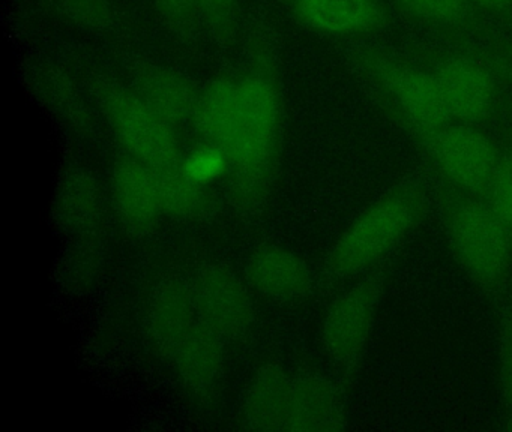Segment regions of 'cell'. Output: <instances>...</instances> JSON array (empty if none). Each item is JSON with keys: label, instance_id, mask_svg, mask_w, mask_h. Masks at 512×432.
<instances>
[{"label": "cell", "instance_id": "obj_2", "mask_svg": "<svg viewBox=\"0 0 512 432\" xmlns=\"http://www.w3.org/2000/svg\"><path fill=\"white\" fill-rule=\"evenodd\" d=\"M427 204V191L418 183L380 197L341 234L328 257L329 272L349 278L379 263L424 218Z\"/></svg>", "mask_w": 512, "mask_h": 432}, {"label": "cell", "instance_id": "obj_28", "mask_svg": "<svg viewBox=\"0 0 512 432\" xmlns=\"http://www.w3.org/2000/svg\"><path fill=\"white\" fill-rule=\"evenodd\" d=\"M502 381L505 398L512 408V306L505 321L502 342Z\"/></svg>", "mask_w": 512, "mask_h": 432}, {"label": "cell", "instance_id": "obj_10", "mask_svg": "<svg viewBox=\"0 0 512 432\" xmlns=\"http://www.w3.org/2000/svg\"><path fill=\"white\" fill-rule=\"evenodd\" d=\"M112 198L119 221L134 236L151 233L164 213L154 168L128 153L113 165Z\"/></svg>", "mask_w": 512, "mask_h": 432}, {"label": "cell", "instance_id": "obj_26", "mask_svg": "<svg viewBox=\"0 0 512 432\" xmlns=\"http://www.w3.org/2000/svg\"><path fill=\"white\" fill-rule=\"evenodd\" d=\"M416 17L436 24L461 23L466 18L470 3L467 0H397Z\"/></svg>", "mask_w": 512, "mask_h": 432}, {"label": "cell", "instance_id": "obj_29", "mask_svg": "<svg viewBox=\"0 0 512 432\" xmlns=\"http://www.w3.org/2000/svg\"><path fill=\"white\" fill-rule=\"evenodd\" d=\"M467 2L491 9H505L512 6V0H467Z\"/></svg>", "mask_w": 512, "mask_h": 432}, {"label": "cell", "instance_id": "obj_23", "mask_svg": "<svg viewBox=\"0 0 512 432\" xmlns=\"http://www.w3.org/2000/svg\"><path fill=\"white\" fill-rule=\"evenodd\" d=\"M163 26L178 41L194 42L202 33L200 0H154Z\"/></svg>", "mask_w": 512, "mask_h": 432}, {"label": "cell", "instance_id": "obj_13", "mask_svg": "<svg viewBox=\"0 0 512 432\" xmlns=\"http://www.w3.org/2000/svg\"><path fill=\"white\" fill-rule=\"evenodd\" d=\"M247 278L251 287L275 300H293L311 287L308 264L283 246L265 245L248 258Z\"/></svg>", "mask_w": 512, "mask_h": 432}, {"label": "cell", "instance_id": "obj_17", "mask_svg": "<svg viewBox=\"0 0 512 432\" xmlns=\"http://www.w3.org/2000/svg\"><path fill=\"white\" fill-rule=\"evenodd\" d=\"M340 393L319 375L292 378L289 431H329L340 428Z\"/></svg>", "mask_w": 512, "mask_h": 432}, {"label": "cell", "instance_id": "obj_20", "mask_svg": "<svg viewBox=\"0 0 512 432\" xmlns=\"http://www.w3.org/2000/svg\"><path fill=\"white\" fill-rule=\"evenodd\" d=\"M37 87L47 104L52 105L65 122L82 131L91 128V114L86 110L73 81L64 71L55 66L38 69Z\"/></svg>", "mask_w": 512, "mask_h": 432}, {"label": "cell", "instance_id": "obj_27", "mask_svg": "<svg viewBox=\"0 0 512 432\" xmlns=\"http://www.w3.org/2000/svg\"><path fill=\"white\" fill-rule=\"evenodd\" d=\"M182 167L191 179L196 180L200 185H208L230 167V162L223 150L212 144H206L182 159Z\"/></svg>", "mask_w": 512, "mask_h": 432}, {"label": "cell", "instance_id": "obj_24", "mask_svg": "<svg viewBox=\"0 0 512 432\" xmlns=\"http://www.w3.org/2000/svg\"><path fill=\"white\" fill-rule=\"evenodd\" d=\"M241 0H200L203 30L215 41H230L238 26Z\"/></svg>", "mask_w": 512, "mask_h": 432}, {"label": "cell", "instance_id": "obj_25", "mask_svg": "<svg viewBox=\"0 0 512 432\" xmlns=\"http://www.w3.org/2000/svg\"><path fill=\"white\" fill-rule=\"evenodd\" d=\"M487 204L512 236V150L500 156L493 180L485 192Z\"/></svg>", "mask_w": 512, "mask_h": 432}, {"label": "cell", "instance_id": "obj_3", "mask_svg": "<svg viewBox=\"0 0 512 432\" xmlns=\"http://www.w3.org/2000/svg\"><path fill=\"white\" fill-rule=\"evenodd\" d=\"M89 90L125 153L152 168L181 161L172 125L158 116L131 86L107 75H95L89 81Z\"/></svg>", "mask_w": 512, "mask_h": 432}, {"label": "cell", "instance_id": "obj_18", "mask_svg": "<svg viewBox=\"0 0 512 432\" xmlns=\"http://www.w3.org/2000/svg\"><path fill=\"white\" fill-rule=\"evenodd\" d=\"M197 320L190 284L167 279L155 288L149 305V330L166 356Z\"/></svg>", "mask_w": 512, "mask_h": 432}, {"label": "cell", "instance_id": "obj_4", "mask_svg": "<svg viewBox=\"0 0 512 432\" xmlns=\"http://www.w3.org/2000/svg\"><path fill=\"white\" fill-rule=\"evenodd\" d=\"M446 230L467 276L481 287H497L511 264L512 236L487 201L463 198L451 204Z\"/></svg>", "mask_w": 512, "mask_h": 432}, {"label": "cell", "instance_id": "obj_6", "mask_svg": "<svg viewBox=\"0 0 512 432\" xmlns=\"http://www.w3.org/2000/svg\"><path fill=\"white\" fill-rule=\"evenodd\" d=\"M197 317L221 339L239 338L254 321V306L248 288L229 267L208 264L188 282Z\"/></svg>", "mask_w": 512, "mask_h": 432}, {"label": "cell", "instance_id": "obj_14", "mask_svg": "<svg viewBox=\"0 0 512 432\" xmlns=\"http://www.w3.org/2000/svg\"><path fill=\"white\" fill-rule=\"evenodd\" d=\"M292 378L280 363H266L254 375L244 402L245 422L257 431H289Z\"/></svg>", "mask_w": 512, "mask_h": 432}, {"label": "cell", "instance_id": "obj_21", "mask_svg": "<svg viewBox=\"0 0 512 432\" xmlns=\"http://www.w3.org/2000/svg\"><path fill=\"white\" fill-rule=\"evenodd\" d=\"M61 215L74 227H86L95 221L100 207V195L94 179L83 171L68 177L61 192Z\"/></svg>", "mask_w": 512, "mask_h": 432}, {"label": "cell", "instance_id": "obj_9", "mask_svg": "<svg viewBox=\"0 0 512 432\" xmlns=\"http://www.w3.org/2000/svg\"><path fill=\"white\" fill-rule=\"evenodd\" d=\"M433 72L451 120L478 125L490 116L497 89L493 72L484 62L463 54L449 56Z\"/></svg>", "mask_w": 512, "mask_h": 432}, {"label": "cell", "instance_id": "obj_5", "mask_svg": "<svg viewBox=\"0 0 512 432\" xmlns=\"http://www.w3.org/2000/svg\"><path fill=\"white\" fill-rule=\"evenodd\" d=\"M422 138L434 167L446 182L467 194L487 192L502 155L484 131L451 120Z\"/></svg>", "mask_w": 512, "mask_h": 432}, {"label": "cell", "instance_id": "obj_1", "mask_svg": "<svg viewBox=\"0 0 512 432\" xmlns=\"http://www.w3.org/2000/svg\"><path fill=\"white\" fill-rule=\"evenodd\" d=\"M239 129L229 162L233 203L254 210L265 203L274 177L275 150L281 123V99L265 74L238 80Z\"/></svg>", "mask_w": 512, "mask_h": 432}, {"label": "cell", "instance_id": "obj_7", "mask_svg": "<svg viewBox=\"0 0 512 432\" xmlns=\"http://www.w3.org/2000/svg\"><path fill=\"white\" fill-rule=\"evenodd\" d=\"M382 275L367 276L341 293L326 311L322 344L340 365H349L365 347L382 293Z\"/></svg>", "mask_w": 512, "mask_h": 432}, {"label": "cell", "instance_id": "obj_11", "mask_svg": "<svg viewBox=\"0 0 512 432\" xmlns=\"http://www.w3.org/2000/svg\"><path fill=\"white\" fill-rule=\"evenodd\" d=\"M131 89L172 126L194 116L199 93L187 78L166 66L149 60L134 63Z\"/></svg>", "mask_w": 512, "mask_h": 432}, {"label": "cell", "instance_id": "obj_16", "mask_svg": "<svg viewBox=\"0 0 512 432\" xmlns=\"http://www.w3.org/2000/svg\"><path fill=\"white\" fill-rule=\"evenodd\" d=\"M223 342L217 333L197 320L176 342L167 357L172 359L182 381L196 392H206L223 368Z\"/></svg>", "mask_w": 512, "mask_h": 432}, {"label": "cell", "instance_id": "obj_22", "mask_svg": "<svg viewBox=\"0 0 512 432\" xmlns=\"http://www.w3.org/2000/svg\"><path fill=\"white\" fill-rule=\"evenodd\" d=\"M56 12L70 23L94 32H115L122 15L113 0H49Z\"/></svg>", "mask_w": 512, "mask_h": 432}, {"label": "cell", "instance_id": "obj_19", "mask_svg": "<svg viewBox=\"0 0 512 432\" xmlns=\"http://www.w3.org/2000/svg\"><path fill=\"white\" fill-rule=\"evenodd\" d=\"M154 171L164 213L178 219L202 215L206 207L205 185L188 176L182 159L167 167L154 168Z\"/></svg>", "mask_w": 512, "mask_h": 432}, {"label": "cell", "instance_id": "obj_15", "mask_svg": "<svg viewBox=\"0 0 512 432\" xmlns=\"http://www.w3.org/2000/svg\"><path fill=\"white\" fill-rule=\"evenodd\" d=\"M197 129L208 144L232 155L239 129L238 81L217 78L197 96L193 116Z\"/></svg>", "mask_w": 512, "mask_h": 432}, {"label": "cell", "instance_id": "obj_12", "mask_svg": "<svg viewBox=\"0 0 512 432\" xmlns=\"http://www.w3.org/2000/svg\"><path fill=\"white\" fill-rule=\"evenodd\" d=\"M298 20L329 36H359L385 23L380 0H292Z\"/></svg>", "mask_w": 512, "mask_h": 432}, {"label": "cell", "instance_id": "obj_8", "mask_svg": "<svg viewBox=\"0 0 512 432\" xmlns=\"http://www.w3.org/2000/svg\"><path fill=\"white\" fill-rule=\"evenodd\" d=\"M370 71L419 134L451 122L433 71L379 57L370 63Z\"/></svg>", "mask_w": 512, "mask_h": 432}]
</instances>
